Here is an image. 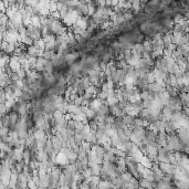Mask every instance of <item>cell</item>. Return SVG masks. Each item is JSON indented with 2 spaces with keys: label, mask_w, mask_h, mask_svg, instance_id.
<instances>
[{
  "label": "cell",
  "mask_w": 189,
  "mask_h": 189,
  "mask_svg": "<svg viewBox=\"0 0 189 189\" xmlns=\"http://www.w3.org/2000/svg\"><path fill=\"white\" fill-rule=\"evenodd\" d=\"M53 65H54V70L58 72H63L69 69V64L65 59V55H59V58L53 61Z\"/></svg>",
  "instance_id": "obj_1"
},
{
  "label": "cell",
  "mask_w": 189,
  "mask_h": 189,
  "mask_svg": "<svg viewBox=\"0 0 189 189\" xmlns=\"http://www.w3.org/2000/svg\"><path fill=\"white\" fill-rule=\"evenodd\" d=\"M146 128L145 127H142V126H139V127H136L135 126L134 129H133V134L137 137V138L142 142V139H144L146 137Z\"/></svg>",
  "instance_id": "obj_2"
},
{
  "label": "cell",
  "mask_w": 189,
  "mask_h": 189,
  "mask_svg": "<svg viewBox=\"0 0 189 189\" xmlns=\"http://www.w3.org/2000/svg\"><path fill=\"white\" fill-rule=\"evenodd\" d=\"M103 160H104V161H109V163H114V164H116V163H117V157H116L113 153L107 152V153L103 156Z\"/></svg>",
  "instance_id": "obj_3"
},
{
  "label": "cell",
  "mask_w": 189,
  "mask_h": 189,
  "mask_svg": "<svg viewBox=\"0 0 189 189\" xmlns=\"http://www.w3.org/2000/svg\"><path fill=\"white\" fill-rule=\"evenodd\" d=\"M23 154H25V149L22 148H16L15 149V158L18 160V163H22L23 161Z\"/></svg>",
  "instance_id": "obj_4"
},
{
  "label": "cell",
  "mask_w": 189,
  "mask_h": 189,
  "mask_svg": "<svg viewBox=\"0 0 189 189\" xmlns=\"http://www.w3.org/2000/svg\"><path fill=\"white\" fill-rule=\"evenodd\" d=\"M130 4H132V11L134 12L135 15H137L140 12V10H142V7H140V1L138 0H135V1H130Z\"/></svg>",
  "instance_id": "obj_5"
},
{
  "label": "cell",
  "mask_w": 189,
  "mask_h": 189,
  "mask_svg": "<svg viewBox=\"0 0 189 189\" xmlns=\"http://www.w3.org/2000/svg\"><path fill=\"white\" fill-rule=\"evenodd\" d=\"M38 52H39V48L35 47V45L28 47V49H27V53H28L30 56H35V58H38Z\"/></svg>",
  "instance_id": "obj_6"
},
{
  "label": "cell",
  "mask_w": 189,
  "mask_h": 189,
  "mask_svg": "<svg viewBox=\"0 0 189 189\" xmlns=\"http://www.w3.org/2000/svg\"><path fill=\"white\" fill-rule=\"evenodd\" d=\"M44 71L45 72H48V73H54V65H53V61H51V60H48L47 61V63L44 65Z\"/></svg>",
  "instance_id": "obj_7"
},
{
  "label": "cell",
  "mask_w": 189,
  "mask_h": 189,
  "mask_svg": "<svg viewBox=\"0 0 189 189\" xmlns=\"http://www.w3.org/2000/svg\"><path fill=\"white\" fill-rule=\"evenodd\" d=\"M1 127H6V128H10V117L9 113L8 114L1 116Z\"/></svg>",
  "instance_id": "obj_8"
},
{
  "label": "cell",
  "mask_w": 189,
  "mask_h": 189,
  "mask_svg": "<svg viewBox=\"0 0 189 189\" xmlns=\"http://www.w3.org/2000/svg\"><path fill=\"white\" fill-rule=\"evenodd\" d=\"M41 16H32V18H31V25H33L35 28H39L41 29L42 28V25H41Z\"/></svg>",
  "instance_id": "obj_9"
},
{
  "label": "cell",
  "mask_w": 189,
  "mask_h": 189,
  "mask_svg": "<svg viewBox=\"0 0 189 189\" xmlns=\"http://www.w3.org/2000/svg\"><path fill=\"white\" fill-rule=\"evenodd\" d=\"M21 42L23 43L25 45H27V47H31V45H35V40L32 39L31 37H29V35H27V37H23V38H21Z\"/></svg>",
  "instance_id": "obj_10"
},
{
  "label": "cell",
  "mask_w": 189,
  "mask_h": 189,
  "mask_svg": "<svg viewBox=\"0 0 189 189\" xmlns=\"http://www.w3.org/2000/svg\"><path fill=\"white\" fill-rule=\"evenodd\" d=\"M139 187L142 188H146V189H150L152 188V183L147 180L146 178H140L139 179Z\"/></svg>",
  "instance_id": "obj_11"
},
{
  "label": "cell",
  "mask_w": 189,
  "mask_h": 189,
  "mask_svg": "<svg viewBox=\"0 0 189 189\" xmlns=\"http://www.w3.org/2000/svg\"><path fill=\"white\" fill-rule=\"evenodd\" d=\"M136 117L134 116H130V115H125L124 117H123V122H124V124L126 126H129V125L134 124V121Z\"/></svg>",
  "instance_id": "obj_12"
},
{
  "label": "cell",
  "mask_w": 189,
  "mask_h": 189,
  "mask_svg": "<svg viewBox=\"0 0 189 189\" xmlns=\"http://www.w3.org/2000/svg\"><path fill=\"white\" fill-rule=\"evenodd\" d=\"M9 17L6 13H0V25H5L7 27L8 22H9Z\"/></svg>",
  "instance_id": "obj_13"
},
{
  "label": "cell",
  "mask_w": 189,
  "mask_h": 189,
  "mask_svg": "<svg viewBox=\"0 0 189 189\" xmlns=\"http://www.w3.org/2000/svg\"><path fill=\"white\" fill-rule=\"evenodd\" d=\"M52 116H53V118L55 119V122H58V121H61V119L64 118V114H63L61 111H58V109L53 113Z\"/></svg>",
  "instance_id": "obj_14"
},
{
  "label": "cell",
  "mask_w": 189,
  "mask_h": 189,
  "mask_svg": "<svg viewBox=\"0 0 189 189\" xmlns=\"http://www.w3.org/2000/svg\"><path fill=\"white\" fill-rule=\"evenodd\" d=\"M20 99H22V101H25V102H27V103H29V102L32 101V97H31V95L29 94V92H23Z\"/></svg>",
  "instance_id": "obj_15"
},
{
  "label": "cell",
  "mask_w": 189,
  "mask_h": 189,
  "mask_svg": "<svg viewBox=\"0 0 189 189\" xmlns=\"http://www.w3.org/2000/svg\"><path fill=\"white\" fill-rule=\"evenodd\" d=\"M18 73V75H19V79L20 80H23V79H25V78H28V73H27V71L25 70H23L22 68L17 72Z\"/></svg>",
  "instance_id": "obj_16"
},
{
  "label": "cell",
  "mask_w": 189,
  "mask_h": 189,
  "mask_svg": "<svg viewBox=\"0 0 189 189\" xmlns=\"http://www.w3.org/2000/svg\"><path fill=\"white\" fill-rule=\"evenodd\" d=\"M134 126H136V127H139V126L144 127V119L139 118V117H136L134 121Z\"/></svg>",
  "instance_id": "obj_17"
},
{
  "label": "cell",
  "mask_w": 189,
  "mask_h": 189,
  "mask_svg": "<svg viewBox=\"0 0 189 189\" xmlns=\"http://www.w3.org/2000/svg\"><path fill=\"white\" fill-rule=\"evenodd\" d=\"M139 96H140V99H142V101L148 99H149V91H143V92H140Z\"/></svg>",
  "instance_id": "obj_18"
},
{
  "label": "cell",
  "mask_w": 189,
  "mask_h": 189,
  "mask_svg": "<svg viewBox=\"0 0 189 189\" xmlns=\"http://www.w3.org/2000/svg\"><path fill=\"white\" fill-rule=\"evenodd\" d=\"M143 107H144V109H152V107H153V102L149 101V99L143 101Z\"/></svg>",
  "instance_id": "obj_19"
},
{
  "label": "cell",
  "mask_w": 189,
  "mask_h": 189,
  "mask_svg": "<svg viewBox=\"0 0 189 189\" xmlns=\"http://www.w3.org/2000/svg\"><path fill=\"white\" fill-rule=\"evenodd\" d=\"M73 104L76 105V106H82L83 105V97L82 96H78L75 101L73 102Z\"/></svg>",
  "instance_id": "obj_20"
},
{
  "label": "cell",
  "mask_w": 189,
  "mask_h": 189,
  "mask_svg": "<svg viewBox=\"0 0 189 189\" xmlns=\"http://www.w3.org/2000/svg\"><path fill=\"white\" fill-rule=\"evenodd\" d=\"M51 54H52V52H51V51L45 50L44 54H43V58H44L45 60H51Z\"/></svg>",
  "instance_id": "obj_21"
},
{
  "label": "cell",
  "mask_w": 189,
  "mask_h": 189,
  "mask_svg": "<svg viewBox=\"0 0 189 189\" xmlns=\"http://www.w3.org/2000/svg\"><path fill=\"white\" fill-rule=\"evenodd\" d=\"M85 124L83 122H76V129H80V130H83Z\"/></svg>",
  "instance_id": "obj_22"
}]
</instances>
